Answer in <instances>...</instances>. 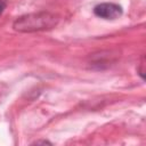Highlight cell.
Wrapping results in <instances>:
<instances>
[{
    "instance_id": "6da1fadb",
    "label": "cell",
    "mask_w": 146,
    "mask_h": 146,
    "mask_svg": "<svg viewBox=\"0 0 146 146\" xmlns=\"http://www.w3.org/2000/svg\"><path fill=\"white\" fill-rule=\"evenodd\" d=\"M57 23L58 17L56 15L47 11H40L18 17L14 22L13 27L15 31L18 32H38L50 30L55 27Z\"/></svg>"
},
{
    "instance_id": "3957f363",
    "label": "cell",
    "mask_w": 146,
    "mask_h": 146,
    "mask_svg": "<svg viewBox=\"0 0 146 146\" xmlns=\"http://www.w3.org/2000/svg\"><path fill=\"white\" fill-rule=\"evenodd\" d=\"M5 8H6V3H5V1H2V0H0V15L3 13V10H5Z\"/></svg>"
},
{
    "instance_id": "7a4b0ae2",
    "label": "cell",
    "mask_w": 146,
    "mask_h": 146,
    "mask_svg": "<svg viewBox=\"0 0 146 146\" xmlns=\"http://www.w3.org/2000/svg\"><path fill=\"white\" fill-rule=\"evenodd\" d=\"M94 13L96 16L104 19H115L122 15V8L115 3H99L95 7Z\"/></svg>"
}]
</instances>
